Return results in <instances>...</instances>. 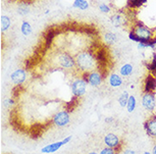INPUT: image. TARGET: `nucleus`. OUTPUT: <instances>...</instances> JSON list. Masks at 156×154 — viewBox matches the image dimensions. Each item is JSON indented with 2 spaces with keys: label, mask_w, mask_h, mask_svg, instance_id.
Returning <instances> with one entry per match:
<instances>
[{
  "label": "nucleus",
  "mask_w": 156,
  "mask_h": 154,
  "mask_svg": "<svg viewBox=\"0 0 156 154\" xmlns=\"http://www.w3.org/2000/svg\"><path fill=\"white\" fill-rule=\"evenodd\" d=\"M10 78L14 84L20 85L26 81V72L23 70H16V72L11 73Z\"/></svg>",
  "instance_id": "obj_10"
},
{
  "label": "nucleus",
  "mask_w": 156,
  "mask_h": 154,
  "mask_svg": "<svg viewBox=\"0 0 156 154\" xmlns=\"http://www.w3.org/2000/svg\"><path fill=\"white\" fill-rule=\"evenodd\" d=\"M136 98L134 96H129V101H128V104H126V108H128V111L129 112H133L136 108Z\"/></svg>",
  "instance_id": "obj_19"
},
{
  "label": "nucleus",
  "mask_w": 156,
  "mask_h": 154,
  "mask_svg": "<svg viewBox=\"0 0 156 154\" xmlns=\"http://www.w3.org/2000/svg\"><path fill=\"white\" fill-rule=\"evenodd\" d=\"M146 66H147V69L150 70V72L153 73V75L156 73V54H154V56H153V59L150 61L149 64H146Z\"/></svg>",
  "instance_id": "obj_23"
},
{
  "label": "nucleus",
  "mask_w": 156,
  "mask_h": 154,
  "mask_svg": "<svg viewBox=\"0 0 156 154\" xmlns=\"http://www.w3.org/2000/svg\"><path fill=\"white\" fill-rule=\"evenodd\" d=\"M109 84L111 87L117 88L122 84V79L120 78V76L116 75V73H112L109 78Z\"/></svg>",
  "instance_id": "obj_14"
},
{
  "label": "nucleus",
  "mask_w": 156,
  "mask_h": 154,
  "mask_svg": "<svg viewBox=\"0 0 156 154\" xmlns=\"http://www.w3.org/2000/svg\"><path fill=\"white\" fill-rule=\"evenodd\" d=\"M85 78L84 80L87 83H89L92 86H99L102 82V76L100 75L98 72H92V73H85Z\"/></svg>",
  "instance_id": "obj_8"
},
{
  "label": "nucleus",
  "mask_w": 156,
  "mask_h": 154,
  "mask_svg": "<svg viewBox=\"0 0 156 154\" xmlns=\"http://www.w3.org/2000/svg\"><path fill=\"white\" fill-rule=\"evenodd\" d=\"M144 154H151V153H150V152H147V151H146V152H144Z\"/></svg>",
  "instance_id": "obj_29"
},
{
  "label": "nucleus",
  "mask_w": 156,
  "mask_h": 154,
  "mask_svg": "<svg viewBox=\"0 0 156 154\" xmlns=\"http://www.w3.org/2000/svg\"><path fill=\"white\" fill-rule=\"evenodd\" d=\"M62 145H66L64 141H60V142H56V143H53V144H50L48 146H45L42 148V152L43 153H53L55 151H57L59 148L62 146Z\"/></svg>",
  "instance_id": "obj_12"
},
{
  "label": "nucleus",
  "mask_w": 156,
  "mask_h": 154,
  "mask_svg": "<svg viewBox=\"0 0 156 154\" xmlns=\"http://www.w3.org/2000/svg\"><path fill=\"white\" fill-rule=\"evenodd\" d=\"M129 98V96L128 92H123V93L119 96V105L122 106V107H126V104H128Z\"/></svg>",
  "instance_id": "obj_18"
},
{
  "label": "nucleus",
  "mask_w": 156,
  "mask_h": 154,
  "mask_svg": "<svg viewBox=\"0 0 156 154\" xmlns=\"http://www.w3.org/2000/svg\"><path fill=\"white\" fill-rule=\"evenodd\" d=\"M76 64L82 72L89 73L96 67V59L90 52H82L76 55Z\"/></svg>",
  "instance_id": "obj_2"
},
{
  "label": "nucleus",
  "mask_w": 156,
  "mask_h": 154,
  "mask_svg": "<svg viewBox=\"0 0 156 154\" xmlns=\"http://www.w3.org/2000/svg\"><path fill=\"white\" fill-rule=\"evenodd\" d=\"M87 88V82L84 79H78L73 82L72 84V92L75 97L82 96L85 94Z\"/></svg>",
  "instance_id": "obj_3"
},
{
  "label": "nucleus",
  "mask_w": 156,
  "mask_h": 154,
  "mask_svg": "<svg viewBox=\"0 0 156 154\" xmlns=\"http://www.w3.org/2000/svg\"><path fill=\"white\" fill-rule=\"evenodd\" d=\"M22 33L25 35V36H29L31 33H32V28H31V25L28 22H23V25H22Z\"/></svg>",
  "instance_id": "obj_21"
},
{
  "label": "nucleus",
  "mask_w": 156,
  "mask_h": 154,
  "mask_svg": "<svg viewBox=\"0 0 156 154\" xmlns=\"http://www.w3.org/2000/svg\"><path fill=\"white\" fill-rule=\"evenodd\" d=\"M142 105L143 107L147 109L148 111H153L155 109L156 100L153 93H145L144 92L142 96Z\"/></svg>",
  "instance_id": "obj_4"
},
{
  "label": "nucleus",
  "mask_w": 156,
  "mask_h": 154,
  "mask_svg": "<svg viewBox=\"0 0 156 154\" xmlns=\"http://www.w3.org/2000/svg\"><path fill=\"white\" fill-rule=\"evenodd\" d=\"M17 13H19L20 16H27V14L30 13V6L28 4H20L19 8H17Z\"/></svg>",
  "instance_id": "obj_22"
},
{
  "label": "nucleus",
  "mask_w": 156,
  "mask_h": 154,
  "mask_svg": "<svg viewBox=\"0 0 156 154\" xmlns=\"http://www.w3.org/2000/svg\"><path fill=\"white\" fill-rule=\"evenodd\" d=\"M104 39L108 44H113L116 41V35L113 33H106L104 36Z\"/></svg>",
  "instance_id": "obj_24"
},
{
  "label": "nucleus",
  "mask_w": 156,
  "mask_h": 154,
  "mask_svg": "<svg viewBox=\"0 0 156 154\" xmlns=\"http://www.w3.org/2000/svg\"><path fill=\"white\" fill-rule=\"evenodd\" d=\"M129 39L136 41L138 43H148L150 40H152V31L148 27H146L143 23L137 22L134 29L129 34Z\"/></svg>",
  "instance_id": "obj_1"
},
{
  "label": "nucleus",
  "mask_w": 156,
  "mask_h": 154,
  "mask_svg": "<svg viewBox=\"0 0 156 154\" xmlns=\"http://www.w3.org/2000/svg\"><path fill=\"white\" fill-rule=\"evenodd\" d=\"M73 6L76 7V8H80L82 10H85L89 7V3H88L86 0H75Z\"/></svg>",
  "instance_id": "obj_16"
},
{
  "label": "nucleus",
  "mask_w": 156,
  "mask_h": 154,
  "mask_svg": "<svg viewBox=\"0 0 156 154\" xmlns=\"http://www.w3.org/2000/svg\"><path fill=\"white\" fill-rule=\"evenodd\" d=\"M99 9H100V11H101V13H109L110 8L108 7L106 4H100Z\"/></svg>",
  "instance_id": "obj_26"
},
{
  "label": "nucleus",
  "mask_w": 156,
  "mask_h": 154,
  "mask_svg": "<svg viewBox=\"0 0 156 154\" xmlns=\"http://www.w3.org/2000/svg\"><path fill=\"white\" fill-rule=\"evenodd\" d=\"M89 154H98V153H96V152H91V153H89Z\"/></svg>",
  "instance_id": "obj_30"
},
{
  "label": "nucleus",
  "mask_w": 156,
  "mask_h": 154,
  "mask_svg": "<svg viewBox=\"0 0 156 154\" xmlns=\"http://www.w3.org/2000/svg\"><path fill=\"white\" fill-rule=\"evenodd\" d=\"M100 154H116V151H115V149H113V148L106 147L101 150Z\"/></svg>",
  "instance_id": "obj_25"
},
{
  "label": "nucleus",
  "mask_w": 156,
  "mask_h": 154,
  "mask_svg": "<svg viewBox=\"0 0 156 154\" xmlns=\"http://www.w3.org/2000/svg\"><path fill=\"white\" fill-rule=\"evenodd\" d=\"M122 154H136V152H135L134 150H132V149H126V150L123 151Z\"/></svg>",
  "instance_id": "obj_27"
},
{
  "label": "nucleus",
  "mask_w": 156,
  "mask_h": 154,
  "mask_svg": "<svg viewBox=\"0 0 156 154\" xmlns=\"http://www.w3.org/2000/svg\"><path fill=\"white\" fill-rule=\"evenodd\" d=\"M1 20V31L4 32L6 31V30H8V28L10 27V19L8 16H2L1 19H0Z\"/></svg>",
  "instance_id": "obj_17"
},
{
  "label": "nucleus",
  "mask_w": 156,
  "mask_h": 154,
  "mask_svg": "<svg viewBox=\"0 0 156 154\" xmlns=\"http://www.w3.org/2000/svg\"><path fill=\"white\" fill-rule=\"evenodd\" d=\"M53 123L57 127H64L69 123V115L66 111H59L53 117Z\"/></svg>",
  "instance_id": "obj_7"
},
{
  "label": "nucleus",
  "mask_w": 156,
  "mask_h": 154,
  "mask_svg": "<svg viewBox=\"0 0 156 154\" xmlns=\"http://www.w3.org/2000/svg\"><path fill=\"white\" fill-rule=\"evenodd\" d=\"M55 37V31H53V30H50V31L47 33L46 37H45V45L47 47L50 46V44L52 43V41H53Z\"/></svg>",
  "instance_id": "obj_20"
},
{
  "label": "nucleus",
  "mask_w": 156,
  "mask_h": 154,
  "mask_svg": "<svg viewBox=\"0 0 156 154\" xmlns=\"http://www.w3.org/2000/svg\"><path fill=\"white\" fill-rule=\"evenodd\" d=\"M104 143H105V145H106L107 147L115 149V148H117L119 146L120 140L115 134H111V133H110V134H107L104 137Z\"/></svg>",
  "instance_id": "obj_9"
},
{
  "label": "nucleus",
  "mask_w": 156,
  "mask_h": 154,
  "mask_svg": "<svg viewBox=\"0 0 156 154\" xmlns=\"http://www.w3.org/2000/svg\"><path fill=\"white\" fill-rule=\"evenodd\" d=\"M120 75L123 76V77H128V76H131L132 73H133V66L131 63H126L120 67Z\"/></svg>",
  "instance_id": "obj_15"
},
{
  "label": "nucleus",
  "mask_w": 156,
  "mask_h": 154,
  "mask_svg": "<svg viewBox=\"0 0 156 154\" xmlns=\"http://www.w3.org/2000/svg\"><path fill=\"white\" fill-rule=\"evenodd\" d=\"M156 89V78L154 76H148L145 80V93H153Z\"/></svg>",
  "instance_id": "obj_11"
},
{
  "label": "nucleus",
  "mask_w": 156,
  "mask_h": 154,
  "mask_svg": "<svg viewBox=\"0 0 156 154\" xmlns=\"http://www.w3.org/2000/svg\"><path fill=\"white\" fill-rule=\"evenodd\" d=\"M126 23V19L123 17L122 14H114V16L111 17V23L115 27V28H119V27H122L123 23Z\"/></svg>",
  "instance_id": "obj_13"
},
{
  "label": "nucleus",
  "mask_w": 156,
  "mask_h": 154,
  "mask_svg": "<svg viewBox=\"0 0 156 154\" xmlns=\"http://www.w3.org/2000/svg\"><path fill=\"white\" fill-rule=\"evenodd\" d=\"M152 154H156V144H155V146L153 147V150H152Z\"/></svg>",
  "instance_id": "obj_28"
},
{
  "label": "nucleus",
  "mask_w": 156,
  "mask_h": 154,
  "mask_svg": "<svg viewBox=\"0 0 156 154\" xmlns=\"http://www.w3.org/2000/svg\"><path fill=\"white\" fill-rule=\"evenodd\" d=\"M144 128L149 137L156 139V115H152L145 121Z\"/></svg>",
  "instance_id": "obj_6"
},
{
  "label": "nucleus",
  "mask_w": 156,
  "mask_h": 154,
  "mask_svg": "<svg viewBox=\"0 0 156 154\" xmlns=\"http://www.w3.org/2000/svg\"><path fill=\"white\" fill-rule=\"evenodd\" d=\"M57 63H59V66L64 69H72L75 66L76 60H73V58L67 53H60L57 56Z\"/></svg>",
  "instance_id": "obj_5"
}]
</instances>
